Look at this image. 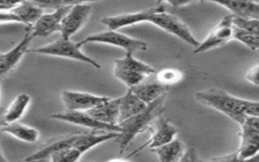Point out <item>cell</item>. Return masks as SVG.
I'll return each mask as SVG.
<instances>
[{
	"instance_id": "obj_1",
	"label": "cell",
	"mask_w": 259,
	"mask_h": 162,
	"mask_svg": "<svg viewBox=\"0 0 259 162\" xmlns=\"http://www.w3.org/2000/svg\"><path fill=\"white\" fill-rule=\"evenodd\" d=\"M195 99L229 116L239 126L247 116H259V99H243L234 96L223 89L209 88L198 91L195 93Z\"/></svg>"
},
{
	"instance_id": "obj_2",
	"label": "cell",
	"mask_w": 259,
	"mask_h": 162,
	"mask_svg": "<svg viewBox=\"0 0 259 162\" xmlns=\"http://www.w3.org/2000/svg\"><path fill=\"white\" fill-rule=\"evenodd\" d=\"M166 93L156 100L148 103L146 107L137 114L117 124L120 128V136L118 139V153L122 154L126 147L139 134L150 129L154 120L161 115L164 110V102Z\"/></svg>"
},
{
	"instance_id": "obj_3",
	"label": "cell",
	"mask_w": 259,
	"mask_h": 162,
	"mask_svg": "<svg viewBox=\"0 0 259 162\" xmlns=\"http://www.w3.org/2000/svg\"><path fill=\"white\" fill-rule=\"evenodd\" d=\"M148 22L180 38L187 45L193 47V49L196 48L200 43L194 37L190 28L177 16L167 12L162 4L155 6V10L150 15Z\"/></svg>"
},
{
	"instance_id": "obj_4",
	"label": "cell",
	"mask_w": 259,
	"mask_h": 162,
	"mask_svg": "<svg viewBox=\"0 0 259 162\" xmlns=\"http://www.w3.org/2000/svg\"><path fill=\"white\" fill-rule=\"evenodd\" d=\"M27 53H34L39 55H48V56L71 59V60L88 64L96 69L101 68V66L95 60L88 57L81 51V46L79 45V42L78 43L72 42L70 38L63 37L62 35L58 39L46 46H42L36 49H28Z\"/></svg>"
},
{
	"instance_id": "obj_5",
	"label": "cell",
	"mask_w": 259,
	"mask_h": 162,
	"mask_svg": "<svg viewBox=\"0 0 259 162\" xmlns=\"http://www.w3.org/2000/svg\"><path fill=\"white\" fill-rule=\"evenodd\" d=\"M240 129V146L234 153L235 159H252L259 153V116H247Z\"/></svg>"
},
{
	"instance_id": "obj_6",
	"label": "cell",
	"mask_w": 259,
	"mask_h": 162,
	"mask_svg": "<svg viewBox=\"0 0 259 162\" xmlns=\"http://www.w3.org/2000/svg\"><path fill=\"white\" fill-rule=\"evenodd\" d=\"M91 43L110 45L131 53H135L137 51H147L148 49V44L145 43L144 40L134 38L124 33L118 32L115 29H108L105 31L90 34L86 36L84 39L80 40L79 45L82 47L86 44H91Z\"/></svg>"
},
{
	"instance_id": "obj_7",
	"label": "cell",
	"mask_w": 259,
	"mask_h": 162,
	"mask_svg": "<svg viewBox=\"0 0 259 162\" xmlns=\"http://www.w3.org/2000/svg\"><path fill=\"white\" fill-rule=\"evenodd\" d=\"M233 39V14L226 15L207 34V36L194 48V54H201L222 47Z\"/></svg>"
},
{
	"instance_id": "obj_8",
	"label": "cell",
	"mask_w": 259,
	"mask_h": 162,
	"mask_svg": "<svg viewBox=\"0 0 259 162\" xmlns=\"http://www.w3.org/2000/svg\"><path fill=\"white\" fill-rule=\"evenodd\" d=\"M233 39L245 45L251 51L259 48V19L233 15Z\"/></svg>"
},
{
	"instance_id": "obj_9",
	"label": "cell",
	"mask_w": 259,
	"mask_h": 162,
	"mask_svg": "<svg viewBox=\"0 0 259 162\" xmlns=\"http://www.w3.org/2000/svg\"><path fill=\"white\" fill-rule=\"evenodd\" d=\"M52 118L70 123L76 126L84 127L93 131H103V132H119L120 128L118 125H111L100 122L94 118L88 111L80 110H66L64 112L54 113L51 115Z\"/></svg>"
},
{
	"instance_id": "obj_10",
	"label": "cell",
	"mask_w": 259,
	"mask_h": 162,
	"mask_svg": "<svg viewBox=\"0 0 259 162\" xmlns=\"http://www.w3.org/2000/svg\"><path fill=\"white\" fill-rule=\"evenodd\" d=\"M91 12L92 8L87 3L71 6L61 21V35L66 38H70L87 23Z\"/></svg>"
},
{
	"instance_id": "obj_11",
	"label": "cell",
	"mask_w": 259,
	"mask_h": 162,
	"mask_svg": "<svg viewBox=\"0 0 259 162\" xmlns=\"http://www.w3.org/2000/svg\"><path fill=\"white\" fill-rule=\"evenodd\" d=\"M71 6H61L51 13H42L40 17L29 27L33 37H47L56 31H60L61 21Z\"/></svg>"
},
{
	"instance_id": "obj_12",
	"label": "cell",
	"mask_w": 259,
	"mask_h": 162,
	"mask_svg": "<svg viewBox=\"0 0 259 162\" xmlns=\"http://www.w3.org/2000/svg\"><path fill=\"white\" fill-rule=\"evenodd\" d=\"M107 98V96H99L82 91L63 90L61 92V100L67 110L86 111L105 101Z\"/></svg>"
},
{
	"instance_id": "obj_13",
	"label": "cell",
	"mask_w": 259,
	"mask_h": 162,
	"mask_svg": "<svg viewBox=\"0 0 259 162\" xmlns=\"http://www.w3.org/2000/svg\"><path fill=\"white\" fill-rule=\"evenodd\" d=\"M151 137L148 142H146L141 148L136 152L142 150L145 147H149L150 150L158 148L176 138L178 130L163 116H158L150 127Z\"/></svg>"
},
{
	"instance_id": "obj_14",
	"label": "cell",
	"mask_w": 259,
	"mask_h": 162,
	"mask_svg": "<svg viewBox=\"0 0 259 162\" xmlns=\"http://www.w3.org/2000/svg\"><path fill=\"white\" fill-rule=\"evenodd\" d=\"M32 38L33 36L28 28L22 39L15 47L5 53H0V80L17 66L24 54L27 53Z\"/></svg>"
},
{
	"instance_id": "obj_15",
	"label": "cell",
	"mask_w": 259,
	"mask_h": 162,
	"mask_svg": "<svg viewBox=\"0 0 259 162\" xmlns=\"http://www.w3.org/2000/svg\"><path fill=\"white\" fill-rule=\"evenodd\" d=\"M227 8L235 16L259 19V0H204Z\"/></svg>"
},
{
	"instance_id": "obj_16",
	"label": "cell",
	"mask_w": 259,
	"mask_h": 162,
	"mask_svg": "<svg viewBox=\"0 0 259 162\" xmlns=\"http://www.w3.org/2000/svg\"><path fill=\"white\" fill-rule=\"evenodd\" d=\"M154 10H155V7H152V8H148V9L138 11V12L119 14V15H115V16H107V17L102 18L100 21L108 29L117 30L118 28H122L124 26H128L132 24L148 22V19Z\"/></svg>"
},
{
	"instance_id": "obj_17",
	"label": "cell",
	"mask_w": 259,
	"mask_h": 162,
	"mask_svg": "<svg viewBox=\"0 0 259 162\" xmlns=\"http://www.w3.org/2000/svg\"><path fill=\"white\" fill-rule=\"evenodd\" d=\"M78 136H79V134H74V135H69L67 137H63L58 140H55L52 143L46 145L45 147L38 149L31 155L27 156L24 160L25 161L50 160L51 156H53L54 154H56L60 151H63L65 149H68L70 147H73Z\"/></svg>"
},
{
	"instance_id": "obj_18",
	"label": "cell",
	"mask_w": 259,
	"mask_h": 162,
	"mask_svg": "<svg viewBox=\"0 0 259 162\" xmlns=\"http://www.w3.org/2000/svg\"><path fill=\"white\" fill-rule=\"evenodd\" d=\"M88 111L94 118L111 125H117L119 118V97L107 98Z\"/></svg>"
},
{
	"instance_id": "obj_19",
	"label": "cell",
	"mask_w": 259,
	"mask_h": 162,
	"mask_svg": "<svg viewBox=\"0 0 259 162\" xmlns=\"http://www.w3.org/2000/svg\"><path fill=\"white\" fill-rule=\"evenodd\" d=\"M146 103L128 88L127 91L119 97V118L118 124L138 112L142 111L146 107Z\"/></svg>"
},
{
	"instance_id": "obj_20",
	"label": "cell",
	"mask_w": 259,
	"mask_h": 162,
	"mask_svg": "<svg viewBox=\"0 0 259 162\" xmlns=\"http://www.w3.org/2000/svg\"><path fill=\"white\" fill-rule=\"evenodd\" d=\"M151 151L157 154L158 159L161 162H175L181 160L186 148L184 143L179 138H174L167 144H164Z\"/></svg>"
},
{
	"instance_id": "obj_21",
	"label": "cell",
	"mask_w": 259,
	"mask_h": 162,
	"mask_svg": "<svg viewBox=\"0 0 259 162\" xmlns=\"http://www.w3.org/2000/svg\"><path fill=\"white\" fill-rule=\"evenodd\" d=\"M136 95H138L146 104L156 100L161 95L165 94L167 91V87L156 81H146L144 80L140 84L131 87Z\"/></svg>"
},
{
	"instance_id": "obj_22",
	"label": "cell",
	"mask_w": 259,
	"mask_h": 162,
	"mask_svg": "<svg viewBox=\"0 0 259 162\" xmlns=\"http://www.w3.org/2000/svg\"><path fill=\"white\" fill-rule=\"evenodd\" d=\"M0 130L1 132L16 138L17 140L26 143H34L39 137V132L36 129L16 122L5 124L0 127Z\"/></svg>"
},
{
	"instance_id": "obj_23",
	"label": "cell",
	"mask_w": 259,
	"mask_h": 162,
	"mask_svg": "<svg viewBox=\"0 0 259 162\" xmlns=\"http://www.w3.org/2000/svg\"><path fill=\"white\" fill-rule=\"evenodd\" d=\"M133 54L134 53L126 52L123 58L116 59L114 61L113 67H116V68H119V69H122V70H125V71H130V72L142 73V74H145L147 76H151V75L156 73L155 69L152 66L136 59L133 56Z\"/></svg>"
},
{
	"instance_id": "obj_24",
	"label": "cell",
	"mask_w": 259,
	"mask_h": 162,
	"mask_svg": "<svg viewBox=\"0 0 259 162\" xmlns=\"http://www.w3.org/2000/svg\"><path fill=\"white\" fill-rule=\"evenodd\" d=\"M30 102V96L25 93L18 94L3 111V117L6 124L17 122L25 112Z\"/></svg>"
},
{
	"instance_id": "obj_25",
	"label": "cell",
	"mask_w": 259,
	"mask_h": 162,
	"mask_svg": "<svg viewBox=\"0 0 259 162\" xmlns=\"http://www.w3.org/2000/svg\"><path fill=\"white\" fill-rule=\"evenodd\" d=\"M12 9L19 16L21 23L30 25L33 24L44 13L41 7L30 2L29 0H23L20 4Z\"/></svg>"
},
{
	"instance_id": "obj_26",
	"label": "cell",
	"mask_w": 259,
	"mask_h": 162,
	"mask_svg": "<svg viewBox=\"0 0 259 162\" xmlns=\"http://www.w3.org/2000/svg\"><path fill=\"white\" fill-rule=\"evenodd\" d=\"M182 78H183V73L180 70L173 69V68L163 69L156 74V80L166 87L168 85H172L180 82Z\"/></svg>"
},
{
	"instance_id": "obj_27",
	"label": "cell",
	"mask_w": 259,
	"mask_h": 162,
	"mask_svg": "<svg viewBox=\"0 0 259 162\" xmlns=\"http://www.w3.org/2000/svg\"><path fill=\"white\" fill-rule=\"evenodd\" d=\"M41 8H59L63 5L62 0H29Z\"/></svg>"
},
{
	"instance_id": "obj_28",
	"label": "cell",
	"mask_w": 259,
	"mask_h": 162,
	"mask_svg": "<svg viewBox=\"0 0 259 162\" xmlns=\"http://www.w3.org/2000/svg\"><path fill=\"white\" fill-rule=\"evenodd\" d=\"M246 80L255 86L259 85V64L251 68L246 74Z\"/></svg>"
},
{
	"instance_id": "obj_29",
	"label": "cell",
	"mask_w": 259,
	"mask_h": 162,
	"mask_svg": "<svg viewBox=\"0 0 259 162\" xmlns=\"http://www.w3.org/2000/svg\"><path fill=\"white\" fill-rule=\"evenodd\" d=\"M23 0H0V11L10 10L20 4Z\"/></svg>"
},
{
	"instance_id": "obj_30",
	"label": "cell",
	"mask_w": 259,
	"mask_h": 162,
	"mask_svg": "<svg viewBox=\"0 0 259 162\" xmlns=\"http://www.w3.org/2000/svg\"><path fill=\"white\" fill-rule=\"evenodd\" d=\"M196 152L193 148H190V149H186L184 155L182 156L181 160L180 161H195V160H199V158L196 157Z\"/></svg>"
},
{
	"instance_id": "obj_31",
	"label": "cell",
	"mask_w": 259,
	"mask_h": 162,
	"mask_svg": "<svg viewBox=\"0 0 259 162\" xmlns=\"http://www.w3.org/2000/svg\"><path fill=\"white\" fill-rule=\"evenodd\" d=\"M173 7H183L194 2V0H164Z\"/></svg>"
},
{
	"instance_id": "obj_32",
	"label": "cell",
	"mask_w": 259,
	"mask_h": 162,
	"mask_svg": "<svg viewBox=\"0 0 259 162\" xmlns=\"http://www.w3.org/2000/svg\"><path fill=\"white\" fill-rule=\"evenodd\" d=\"M102 0H62L64 6H73L77 4H85L88 2H98Z\"/></svg>"
},
{
	"instance_id": "obj_33",
	"label": "cell",
	"mask_w": 259,
	"mask_h": 162,
	"mask_svg": "<svg viewBox=\"0 0 259 162\" xmlns=\"http://www.w3.org/2000/svg\"><path fill=\"white\" fill-rule=\"evenodd\" d=\"M6 158L4 157L3 153H2V150H1V140H0V162H6Z\"/></svg>"
},
{
	"instance_id": "obj_34",
	"label": "cell",
	"mask_w": 259,
	"mask_h": 162,
	"mask_svg": "<svg viewBox=\"0 0 259 162\" xmlns=\"http://www.w3.org/2000/svg\"><path fill=\"white\" fill-rule=\"evenodd\" d=\"M6 123H5V120H4V117H3V112H1L0 111V127L1 126H3V125H5Z\"/></svg>"
},
{
	"instance_id": "obj_35",
	"label": "cell",
	"mask_w": 259,
	"mask_h": 162,
	"mask_svg": "<svg viewBox=\"0 0 259 162\" xmlns=\"http://www.w3.org/2000/svg\"><path fill=\"white\" fill-rule=\"evenodd\" d=\"M162 2H164V0H156V5H160Z\"/></svg>"
},
{
	"instance_id": "obj_36",
	"label": "cell",
	"mask_w": 259,
	"mask_h": 162,
	"mask_svg": "<svg viewBox=\"0 0 259 162\" xmlns=\"http://www.w3.org/2000/svg\"><path fill=\"white\" fill-rule=\"evenodd\" d=\"M256 87H257V88H258V91H259V85H257V86H256Z\"/></svg>"
},
{
	"instance_id": "obj_37",
	"label": "cell",
	"mask_w": 259,
	"mask_h": 162,
	"mask_svg": "<svg viewBox=\"0 0 259 162\" xmlns=\"http://www.w3.org/2000/svg\"><path fill=\"white\" fill-rule=\"evenodd\" d=\"M258 64H259V62H258Z\"/></svg>"
},
{
	"instance_id": "obj_38",
	"label": "cell",
	"mask_w": 259,
	"mask_h": 162,
	"mask_svg": "<svg viewBox=\"0 0 259 162\" xmlns=\"http://www.w3.org/2000/svg\"><path fill=\"white\" fill-rule=\"evenodd\" d=\"M0 81H1V80H0Z\"/></svg>"
}]
</instances>
